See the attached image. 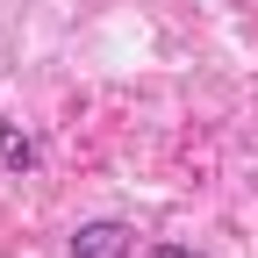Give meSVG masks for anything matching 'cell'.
I'll use <instances>...</instances> for the list:
<instances>
[{"instance_id": "1", "label": "cell", "mask_w": 258, "mask_h": 258, "mask_svg": "<svg viewBox=\"0 0 258 258\" xmlns=\"http://www.w3.org/2000/svg\"><path fill=\"white\" fill-rule=\"evenodd\" d=\"M129 244H137V237H129V222H86V230L72 237L79 258H129Z\"/></svg>"}, {"instance_id": "2", "label": "cell", "mask_w": 258, "mask_h": 258, "mask_svg": "<svg viewBox=\"0 0 258 258\" xmlns=\"http://www.w3.org/2000/svg\"><path fill=\"white\" fill-rule=\"evenodd\" d=\"M29 158H36V151H29V137H22V129H0V165H29Z\"/></svg>"}, {"instance_id": "3", "label": "cell", "mask_w": 258, "mask_h": 258, "mask_svg": "<svg viewBox=\"0 0 258 258\" xmlns=\"http://www.w3.org/2000/svg\"><path fill=\"white\" fill-rule=\"evenodd\" d=\"M158 258H201V251H186V244H165V251H158Z\"/></svg>"}]
</instances>
